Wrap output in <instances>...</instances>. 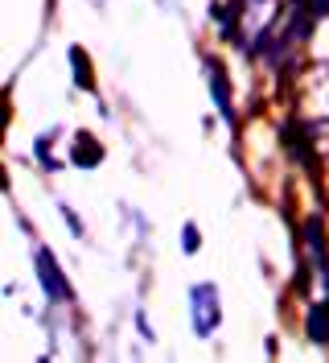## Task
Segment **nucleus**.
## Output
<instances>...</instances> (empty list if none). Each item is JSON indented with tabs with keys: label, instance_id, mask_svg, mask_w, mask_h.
<instances>
[{
	"label": "nucleus",
	"instance_id": "obj_9",
	"mask_svg": "<svg viewBox=\"0 0 329 363\" xmlns=\"http://www.w3.org/2000/svg\"><path fill=\"white\" fill-rule=\"evenodd\" d=\"M70 58H74V83L79 87H95V79H91V67H87V54L83 50H70Z\"/></svg>",
	"mask_w": 329,
	"mask_h": 363
},
{
	"label": "nucleus",
	"instance_id": "obj_11",
	"mask_svg": "<svg viewBox=\"0 0 329 363\" xmlns=\"http://www.w3.org/2000/svg\"><path fill=\"white\" fill-rule=\"evenodd\" d=\"M62 219H66L70 227H74V235H83V223H79V215H74V211H70L66 203H62Z\"/></svg>",
	"mask_w": 329,
	"mask_h": 363
},
{
	"label": "nucleus",
	"instance_id": "obj_8",
	"mask_svg": "<svg viewBox=\"0 0 329 363\" xmlns=\"http://www.w3.org/2000/svg\"><path fill=\"white\" fill-rule=\"evenodd\" d=\"M305 330L313 342H329V306H308Z\"/></svg>",
	"mask_w": 329,
	"mask_h": 363
},
{
	"label": "nucleus",
	"instance_id": "obj_4",
	"mask_svg": "<svg viewBox=\"0 0 329 363\" xmlns=\"http://www.w3.org/2000/svg\"><path fill=\"white\" fill-rule=\"evenodd\" d=\"M190 322H194V335L197 339H210L222 322V301H219V285L202 281L190 289Z\"/></svg>",
	"mask_w": 329,
	"mask_h": 363
},
{
	"label": "nucleus",
	"instance_id": "obj_5",
	"mask_svg": "<svg viewBox=\"0 0 329 363\" xmlns=\"http://www.w3.org/2000/svg\"><path fill=\"white\" fill-rule=\"evenodd\" d=\"M33 260H37V281H42L45 297H50L54 306H70V301H74V289H70V281L62 277L58 260H54V252L37 248V252H33Z\"/></svg>",
	"mask_w": 329,
	"mask_h": 363
},
{
	"label": "nucleus",
	"instance_id": "obj_2",
	"mask_svg": "<svg viewBox=\"0 0 329 363\" xmlns=\"http://www.w3.org/2000/svg\"><path fill=\"white\" fill-rule=\"evenodd\" d=\"M296 128L308 140H329V67H308L296 83Z\"/></svg>",
	"mask_w": 329,
	"mask_h": 363
},
{
	"label": "nucleus",
	"instance_id": "obj_10",
	"mask_svg": "<svg viewBox=\"0 0 329 363\" xmlns=\"http://www.w3.org/2000/svg\"><path fill=\"white\" fill-rule=\"evenodd\" d=\"M197 248H202V231H197L194 223H185V231H181V252H185V256H194Z\"/></svg>",
	"mask_w": 329,
	"mask_h": 363
},
{
	"label": "nucleus",
	"instance_id": "obj_7",
	"mask_svg": "<svg viewBox=\"0 0 329 363\" xmlns=\"http://www.w3.org/2000/svg\"><path fill=\"white\" fill-rule=\"evenodd\" d=\"M206 70H210V91H214V104H219V116L231 124L235 120V104H231V87H226V74H222V67L210 58L206 62Z\"/></svg>",
	"mask_w": 329,
	"mask_h": 363
},
{
	"label": "nucleus",
	"instance_id": "obj_6",
	"mask_svg": "<svg viewBox=\"0 0 329 363\" xmlns=\"http://www.w3.org/2000/svg\"><path fill=\"white\" fill-rule=\"evenodd\" d=\"M70 161H74L79 169H91V165H99V161H103V145H99L95 136L79 133L74 140H70Z\"/></svg>",
	"mask_w": 329,
	"mask_h": 363
},
{
	"label": "nucleus",
	"instance_id": "obj_3",
	"mask_svg": "<svg viewBox=\"0 0 329 363\" xmlns=\"http://www.w3.org/2000/svg\"><path fill=\"white\" fill-rule=\"evenodd\" d=\"M305 297L308 306H329V256H325V235H321V223L313 219L305 227Z\"/></svg>",
	"mask_w": 329,
	"mask_h": 363
},
{
	"label": "nucleus",
	"instance_id": "obj_1",
	"mask_svg": "<svg viewBox=\"0 0 329 363\" xmlns=\"http://www.w3.org/2000/svg\"><path fill=\"white\" fill-rule=\"evenodd\" d=\"M226 25V38L235 45H243L247 54H263L276 42V29H280V4L276 0H235L231 13L222 17Z\"/></svg>",
	"mask_w": 329,
	"mask_h": 363
}]
</instances>
